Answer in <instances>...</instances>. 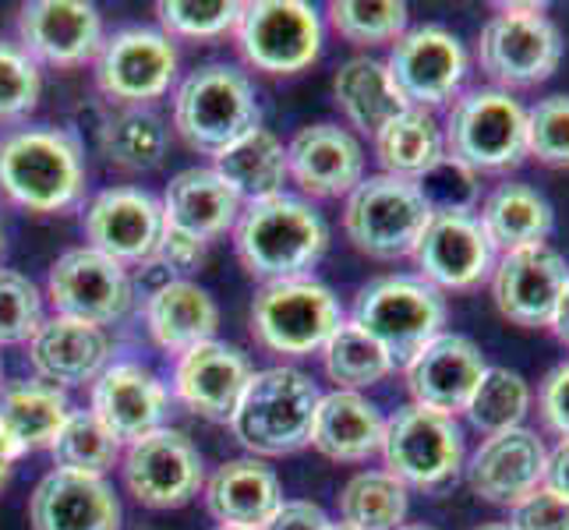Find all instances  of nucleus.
Masks as SVG:
<instances>
[{"label":"nucleus","instance_id":"f257e3e1","mask_svg":"<svg viewBox=\"0 0 569 530\" xmlns=\"http://www.w3.org/2000/svg\"><path fill=\"white\" fill-rule=\"evenodd\" d=\"M326 220L308 202L290 199V194L251 202L233 227V248H238L241 266L266 283L301 280L326 254Z\"/></svg>","mask_w":569,"mask_h":530},{"label":"nucleus","instance_id":"f03ea898","mask_svg":"<svg viewBox=\"0 0 569 530\" xmlns=\"http://www.w3.org/2000/svg\"><path fill=\"white\" fill-rule=\"evenodd\" d=\"M86 191L78 139L61 128H26L0 139V194L29 212L71 209Z\"/></svg>","mask_w":569,"mask_h":530},{"label":"nucleus","instance_id":"7ed1b4c3","mask_svg":"<svg viewBox=\"0 0 569 530\" xmlns=\"http://www.w3.org/2000/svg\"><path fill=\"white\" fill-rule=\"evenodd\" d=\"M322 392L298 368L251 371L230 428L254 457H287L311 446Z\"/></svg>","mask_w":569,"mask_h":530},{"label":"nucleus","instance_id":"20e7f679","mask_svg":"<svg viewBox=\"0 0 569 530\" xmlns=\"http://www.w3.org/2000/svg\"><path fill=\"white\" fill-rule=\"evenodd\" d=\"M254 89L238 68L206 64L191 71L173 96V128L194 149L216 156L248 131L262 128Z\"/></svg>","mask_w":569,"mask_h":530},{"label":"nucleus","instance_id":"39448f33","mask_svg":"<svg viewBox=\"0 0 569 530\" xmlns=\"http://www.w3.org/2000/svg\"><path fill=\"white\" fill-rule=\"evenodd\" d=\"M350 322H358L392 364L407 368L442 332L446 301L421 277H379L358 290Z\"/></svg>","mask_w":569,"mask_h":530},{"label":"nucleus","instance_id":"423d86ee","mask_svg":"<svg viewBox=\"0 0 569 530\" xmlns=\"http://www.w3.org/2000/svg\"><path fill=\"white\" fill-rule=\"evenodd\" d=\"M446 156L475 173H502L527 160V107L513 92L470 89L446 117Z\"/></svg>","mask_w":569,"mask_h":530},{"label":"nucleus","instance_id":"0eeeda50","mask_svg":"<svg viewBox=\"0 0 569 530\" xmlns=\"http://www.w3.org/2000/svg\"><path fill=\"white\" fill-rule=\"evenodd\" d=\"M562 32L545 4H499L478 39V64L496 89H531L556 74L562 61Z\"/></svg>","mask_w":569,"mask_h":530},{"label":"nucleus","instance_id":"6e6552de","mask_svg":"<svg viewBox=\"0 0 569 530\" xmlns=\"http://www.w3.org/2000/svg\"><path fill=\"white\" fill-rule=\"evenodd\" d=\"M431 223V209L415 181L400 177H365V181L347 194L343 230L368 259H403L415 254L425 227Z\"/></svg>","mask_w":569,"mask_h":530},{"label":"nucleus","instance_id":"1a4fd4ad","mask_svg":"<svg viewBox=\"0 0 569 530\" xmlns=\"http://www.w3.org/2000/svg\"><path fill=\"white\" fill-rule=\"evenodd\" d=\"M343 322L337 293L316 280L266 283L251 301V337L259 347L287 358H308Z\"/></svg>","mask_w":569,"mask_h":530},{"label":"nucleus","instance_id":"9d476101","mask_svg":"<svg viewBox=\"0 0 569 530\" xmlns=\"http://www.w3.org/2000/svg\"><path fill=\"white\" fill-rule=\"evenodd\" d=\"M379 453L400 484L436 492L463 470V428L439 410L407 403L386 421Z\"/></svg>","mask_w":569,"mask_h":530},{"label":"nucleus","instance_id":"9b49d317","mask_svg":"<svg viewBox=\"0 0 569 530\" xmlns=\"http://www.w3.org/2000/svg\"><path fill=\"white\" fill-rule=\"evenodd\" d=\"M238 47L251 68L266 74H298L316 64L322 50V22L305 0H254L241 4Z\"/></svg>","mask_w":569,"mask_h":530},{"label":"nucleus","instance_id":"f8f14e48","mask_svg":"<svg viewBox=\"0 0 569 530\" xmlns=\"http://www.w3.org/2000/svg\"><path fill=\"white\" fill-rule=\"evenodd\" d=\"M386 68L410 107L431 110L457 100L470 61L457 32L446 26H418L392 43Z\"/></svg>","mask_w":569,"mask_h":530},{"label":"nucleus","instance_id":"ddd939ff","mask_svg":"<svg viewBox=\"0 0 569 530\" xmlns=\"http://www.w3.org/2000/svg\"><path fill=\"white\" fill-rule=\"evenodd\" d=\"M178 74V50L167 32L131 26L103 39L96 53V86L128 107L160 100Z\"/></svg>","mask_w":569,"mask_h":530},{"label":"nucleus","instance_id":"4468645a","mask_svg":"<svg viewBox=\"0 0 569 530\" xmlns=\"http://www.w3.org/2000/svg\"><path fill=\"white\" fill-rule=\"evenodd\" d=\"M124 484L149 509H181L202 492L206 463L184 431L160 428L128 446Z\"/></svg>","mask_w":569,"mask_h":530},{"label":"nucleus","instance_id":"2eb2a0df","mask_svg":"<svg viewBox=\"0 0 569 530\" xmlns=\"http://www.w3.org/2000/svg\"><path fill=\"white\" fill-rule=\"evenodd\" d=\"M47 293L57 316L110 326L131 308V277L121 262L96 248H71L53 262Z\"/></svg>","mask_w":569,"mask_h":530},{"label":"nucleus","instance_id":"dca6fc26","mask_svg":"<svg viewBox=\"0 0 569 530\" xmlns=\"http://www.w3.org/2000/svg\"><path fill=\"white\" fill-rule=\"evenodd\" d=\"M421 280L442 290H475L496 269V244L488 241L478 216L439 212L431 216L415 248Z\"/></svg>","mask_w":569,"mask_h":530},{"label":"nucleus","instance_id":"f3484780","mask_svg":"<svg viewBox=\"0 0 569 530\" xmlns=\"http://www.w3.org/2000/svg\"><path fill=\"white\" fill-rule=\"evenodd\" d=\"M569 283V266L552 244H531L506 251L492 269V298L502 319L520 329L548 326L562 287Z\"/></svg>","mask_w":569,"mask_h":530},{"label":"nucleus","instance_id":"a211bd4d","mask_svg":"<svg viewBox=\"0 0 569 530\" xmlns=\"http://www.w3.org/2000/svg\"><path fill=\"white\" fill-rule=\"evenodd\" d=\"M467 484L478 499L492 506H517L545 484L548 446L531 428H509L485 436L475 457L467 460Z\"/></svg>","mask_w":569,"mask_h":530},{"label":"nucleus","instance_id":"6ab92c4d","mask_svg":"<svg viewBox=\"0 0 569 530\" xmlns=\"http://www.w3.org/2000/svg\"><path fill=\"white\" fill-rule=\"evenodd\" d=\"M86 238L121 266L149 262L163 238V202L139 188H107L86 209Z\"/></svg>","mask_w":569,"mask_h":530},{"label":"nucleus","instance_id":"aec40b11","mask_svg":"<svg viewBox=\"0 0 569 530\" xmlns=\"http://www.w3.org/2000/svg\"><path fill=\"white\" fill-rule=\"evenodd\" d=\"M22 50L32 61L74 68L103 47V18L86 0H32L18 14Z\"/></svg>","mask_w":569,"mask_h":530},{"label":"nucleus","instance_id":"412c9836","mask_svg":"<svg viewBox=\"0 0 569 530\" xmlns=\"http://www.w3.org/2000/svg\"><path fill=\"white\" fill-rule=\"evenodd\" d=\"M485 371H488V361L481 347L470 337L442 329L439 337L407 364V389L418 407L457 418L467 410Z\"/></svg>","mask_w":569,"mask_h":530},{"label":"nucleus","instance_id":"4be33fe9","mask_svg":"<svg viewBox=\"0 0 569 530\" xmlns=\"http://www.w3.org/2000/svg\"><path fill=\"white\" fill-rule=\"evenodd\" d=\"M248 379H251V364L244 353L230 343L209 340L178 358L173 392H178V400L191 414L216 424H230L233 410H238L244 397Z\"/></svg>","mask_w":569,"mask_h":530},{"label":"nucleus","instance_id":"5701e85b","mask_svg":"<svg viewBox=\"0 0 569 530\" xmlns=\"http://www.w3.org/2000/svg\"><path fill=\"white\" fill-rule=\"evenodd\" d=\"M92 414L121 446H134L163 428L167 389L142 364H107L103 376L92 382Z\"/></svg>","mask_w":569,"mask_h":530},{"label":"nucleus","instance_id":"b1692460","mask_svg":"<svg viewBox=\"0 0 569 530\" xmlns=\"http://www.w3.org/2000/svg\"><path fill=\"white\" fill-rule=\"evenodd\" d=\"M287 170L316 199H340L365 181V149L340 124H311L287 146Z\"/></svg>","mask_w":569,"mask_h":530},{"label":"nucleus","instance_id":"393cba45","mask_svg":"<svg viewBox=\"0 0 569 530\" xmlns=\"http://www.w3.org/2000/svg\"><path fill=\"white\" fill-rule=\"evenodd\" d=\"M32 530H121V502L107 478L50 470L29 499Z\"/></svg>","mask_w":569,"mask_h":530},{"label":"nucleus","instance_id":"a878e982","mask_svg":"<svg viewBox=\"0 0 569 530\" xmlns=\"http://www.w3.org/2000/svg\"><path fill=\"white\" fill-rule=\"evenodd\" d=\"M29 358L39 379L53 386H86L103 376L107 358H110V340L103 326H92L82 319L53 316L39 322V329L29 340Z\"/></svg>","mask_w":569,"mask_h":530},{"label":"nucleus","instance_id":"bb28decb","mask_svg":"<svg viewBox=\"0 0 569 530\" xmlns=\"http://www.w3.org/2000/svg\"><path fill=\"white\" fill-rule=\"evenodd\" d=\"M283 502L280 478L254 457L223 463L206 481V506L220 527L262 530Z\"/></svg>","mask_w":569,"mask_h":530},{"label":"nucleus","instance_id":"cd10ccee","mask_svg":"<svg viewBox=\"0 0 569 530\" xmlns=\"http://www.w3.org/2000/svg\"><path fill=\"white\" fill-rule=\"evenodd\" d=\"M241 216V199L212 167L181 170L163 194V223L199 241L227 233Z\"/></svg>","mask_w":569,"mask_h":530},{"label":"nucleus","instance_id":"c85d7f7f","mask_svg":"<svg viewBox=\"0 0 569 530\" xmlns=\"http://www.w3.org/2000/svg\"><path fill=\"white\" fill-rule=\"evenodd\" d=\"M386 418L376 403H368L361 392L332 389L319 400L316 428H311V446L322 457L337 463H365L382 449Z\"/></svg>","mask_w":569,"mask_h":530},{"label":"nucleus","instance_id":"c756f323","mask_svg":"<svg viewBox=\"0 0 569 530\" xmlns=\"http://www.w3.org/2000/svg\"><path fill=\"white\" fill-rule=\"evenodd\" d=\"M146 322L152 340L170 353H188L191 347L209 343L220 329V308L191 280H167L146 301Z\"/></svg>","mask_w":569,"mask_h":530},{"label":"nucleus","instance_id":"7c9ffc66","mask_svg":"<svg viewBox=\"0 0 569 530\" xmlns=\"http://www.w3.org/2000/svg\"><path fill=\"white\" fill-rule=\"evenodd\" d=\"M68 414V392L47 379L14 382L0 392V436L18 449V457L50 449Z\"/></svg>","mask_w":569,"mask_h":530},{"label":"nucleus","instance_id":"2f4dec72","mask_svg":"<svg viewBox=\"0 0 569 530\" xmlns=\"http://www.w3.org/2000/svg\"><path fill=\"white\" fill-rule=\"evenodd\" d=\"M481 227L496 251H517L531 244H548V233L556 230V212L541 191L531 184L506 181L481 199Z\"/></svg>","mask_w":569,"mask_h":530},{"label":"nucleus","instance_id":"473e14b6","mask_svg":"<svg viewBox=\"0 0 569 530\" xmlns=\"http://www.w3.org/2000/svg\"><path fill=\"white\" fill-rule=\"evenodd\" d=\"M212 170L238 191L241 202H266L283 194L287 170V146L266 128L248 131L244 139L227 146L223 152L212 156Z\"/></svg>","mask_w":569,"mask_h":530},{"label":"nucleus","instance_id":"72a5a7b5","mask_svg":"<svg viewBox=\"0 0 569 530\" xmlns=\"http://www.w3.org/2000/svg\"><path fill=\"white\" fill-rule=\"evenodd\" d=\"M332 92H337V107L343 110L347 121L358 131L371 134V139H376L392 117L410 107L400 96L397 82L389 78L386 61H371V57H355V61H347L337 71Z\"/></svg>","mask_w":569,"mask_h":530},{"label":"nucleus","instance_id":"f704fd0d","mask_svg":"<svg viewBox=\"0 0 569 530\" xmlns=\"http://www.w3.org/2000/svg\"><path fill=\"white\" fill-rule=\"evenodd\" d=\"M376 152L389 177L421 181L446 156V134L431 110L407 107L376 134Z\"/></svg>","mask_w":569,"mask_h":530},{"label":"nucleus","instance_id":"c9c22d12","mask_svg":"<svg viewBox=\"0 0 569 530\" xmlns=\"http://www.w3.org/2000/svg\"><path fill=\"white\" fill-rule=\"evenodd\" d=\"M410 496L389 470H361L340 492V523L355 530H397L407 520Z\"/></svg>","mask_w":569,"mask_h":530},{"label":"nucleus","instance_id":"e433bc0d","mask_svg":"<svg viewBox=\"0 0 569 530\" xmlns=\"http://www.w3.org/2000/svg\"><path fill=\"white\" fill-rule=\"evenodd\" d=\"M57 470H71V474H92L103 478L107 470L121 460L124 446L117 442L107 424L92 414V410H71L68 421L57 431L50 446Z\"/></svg>","mask_w":569,"mask_h":530},{"label":"nucleus","instance_id":"4c0bfd02","mask_svg":"<svg viewBox=\"0 0 569 530\" xmlns=\"http://www.w3.org/2000/svg\"><path fill=\"white\" fill-rule=\"evenodd\" d=\"M322 361H326L329 379L337 382L340 389H350V392L382 382L389 371L397 368L389 353L376 340H371L358 322H350V319H343L337 326V332L326 340Z\"/></svg>","mask_w":569,"mask_h":530},{"label":"nucleus","instance_id":"58836bf2","mask_svg":"<svg viewBox=\"0 0 569 530\" xmlns=\"http://www.w3.org/2000/svg\"><path fill=\"white\" fill-rule=\"evenodd\" d=\"M531 400H535L531 386H527L520 371L488 364V371L481 376L463 414L478 431H485V436H499V431L523 424L527 410H531Z\"/></svg>","mask_w":569,"mask_h":530},{"label":"nucleus","instance_id":"ea45409f","mask_svg":"<svg viewBox=\"0 0 569 530\" xmlns=\"http://www.w3.org/2000/svg\"><path fill=\"white\" fill-rule=\"evenodd\" d=\"M167 149V128L156 113L128 107L103 124V156L121 170H152L160 167Z\"/></svg>","mask_w":569,"mask_h":530},{"label":"nucleus","instance_id":"a19ab883","mask_svg":"<svg viewBox=\"0 0 569 530\" xmlns=\"http://www.w3.org/2000/svg\"><path fill=\"white\" fill-rule=\"evenodd\" d=\"M410 11L400 0H332L329 26L340 39L355 47L397 43L407 32Z\"/></svg>","mask_w":569,"mask_h":530},{"label":"nucleus","instance_id":"79ce46f5","mask_svg":"<svg viewBox=\"0 0 569 530\" xmlns=\"http://www.w3.org/2000/svg\"><path fill=\"white\" fill-rule=\"evenodd\" d=\"M156 14H160L167 36L216 39L238 29L241 4H233V0H160Z\"/></svg>","mask_w":569,"mask_h":530},{"label":"nucleus","instance_id":"37998d69","mask_svg":"<svg viewBox=\"0 0 569 530\" xmlns=\"http://www.w3.org/2000/svg\"><path fill=\"white\" fill-rule=\"evenodd\" d=\"M470 167H463L453 156H442V160L431 167L418 184V191L425 194V202L431 209V216L439 212H460V216H475L481 206V184Z\"/></svg>","mask_w":569,"mask_h":530},{"label":"nucleus","instance_id":"c03bdc74","mask_svg":"<svg viewBox=\"0 0 569 530\" xmlns=\"http://www.w3.org/2000/svg\"><path fill=\"white\" fill-rule=\"evenodd\" d=\"M527 156L545 167L569 170V96H545L527 110Z\"/></svg>","mask_w":569,"mask_h":530},{"label":"nucleus","instance_id":"a18cd8bd","mask_svg":"<svg viewBox=\"0 0 569 530\" xmlns=\"http://www.w3.org/2000/svg\"><path fill=\"white\" fill-rule=\"evenodd\" d=\"M43 322V301L29 277L0 269V343H26Z\"/></svg>","mask_w":569,"mask_h":530},{"label":"nucleus","instance_id":"49530a36","mask_svg":"<svg viewBox=\"0 0 569 530\" xmlns=\"http://www.w3.org/2000/svg\"><path fill=\"white\" fill-rule=\"evenodd\" d=\"M39 68L22 47L0 43V121H14L39 100Z\"/></svg>","mask_w":569,"mask_h":530},{"label":"nucleus","instance_id":"de8ad7c7","mask_svg":"<svg viewBox=\"0 0 569 530\" xmlns=\"http://www.w3.org/2000/svg\"><path fill=\"white\" fill-rule=\"evenodd\" d=\"M509 530H569V499L541 484L538 492L509 506Z\"/></svg>","mask_w":569,"mask_h":530},{"label":"nucleus","instance_id":"09e8293b","mask_svg":"<svg viewBox=\"0 0 569 530\" xmlns=\"http://www.w3.org/2000/svg\"><path fill=\"white\" fill-rule=\"evenodd\" d=\"M538 410L541 421L556 431L559 439H569V361L552 368L541 382L538 392Z\"/></svg>","mask_w":569,"mask_h":530},{"label":"nucleus","instance_id":"8fccbe9b","mask_svg":"<svg viewBox=\"0 0 569 530\" xmlns=\"http://www.w3.org/2000/svg\"><path fill=\"white\" fill-rule=\"evenodd\" d=\"M156 259L167 262L170 269H178V272H191L206 259V241L163 223V238H160V248H156Z\"/></svg>","mask_w":569,"mask_h":530},{"label":"nucleus","instance_id":"3c124183","mask_svg":"<svg viewBox=\"0 0 569 530\" xmlns=\"http://www.w3.org/2000/svg\"><path fill=\"white\" fill-rule=\"evenodd\" d=\"M329 523L332 520L326 517V509L319 502L290 499V502H280V509L269 517L262 530H326Z\"/></svg>","mask_w":569,"mask_h":530},{"label":"nucleus","instance_id":"603ef678","mask_svg":"<svg viewBox=\"0 0 569 530\" xmlns=\"http://www.w3.org/2000/svg\"><path fill=\"white\" fill-rule=\"evenodd\" d=\"M545 484H548V488H556L559 496L569 499V439H559L552 449H548Z\"/></svg>","mask_w":569,"mask_h":530},{"label":"nucleus","instance_id":"864d4df0","mask_svg":"<svg viewBox=\"0 0 569 530\" xmlns=\"http://www.w3.org/2000/svg\"><path fill=\"white\" fill-rule=\"evenodd\" d=\"M548 329H552V332H556V340L569 350V283H566L562 293H559L552 319H548Z\"/></svg>","mask_w":569,"mask_h":530},{"label":"nucleus","instance_id":"5fc2aeb1","mask_svg":"<svg viewBox=\"0 0 569 530\" xmlns=\"http://www.w3.org/2000/svg\"><path fill=\"white\" fill-rule=\"evenodd\" d=\"M14 460H18V449L0 436V488L11 481V470H14Z\"/></svg>","mask_w":569,"mask_h":530},{"label":"nucleus","instance_id":"6e6d98bb","mask_svg":"<svg viewBox=\"0 0 569 530\" xmlns=\"http://www.w3.org/2000/svg\"><path fill=\"white\" fill-rule=\"evenodd\" d=\"M397 530H436V527H428V523H403V527H397Z\"/></svg>","mask_w":569,"mask_h":530},{"label":"nucleus","instance_id":"4d7b16f0","mask_svg":"<svg viewBox=\"0 0 569 530\" xmlns=\"http://www.w3.org/2000/svg\"><path fill=\"white\" fill-rule=\"evenodd\" d=\"M478 530H509V523H481Z\"/></svg>","mask_w":569,"mask_h":530},{"label":"nucleus","instance_id":"13d9d810","mask_svg":"<svg viewBox=\"0 0 569 530\" xmlns=\"http://www.w3.org/2000/svg\"><path fill=\"white\" fill-rule=\"evenodd\" d=\"M326 530H355V527H347V523H329Z\"/></svg>","mask_w":569,"mask_h":530},{"label":"nucleus","instance_id":"bf43d9fd","mask_svg":"<svg viewBox=\"0 0 569 530\" xmlns=\"http://www.w3.org/2000/svg\"><path fill=\"white\" fill-rule=\"evenodd\" d=\"M0 251H4V230H0Z\"/></svg>","mask_w":569,"mask_h":530},{"label":"nucleus","instance_id":"052dcab7","mask_svg":"<svg viewBox=\"0 0 569 530\" xmlns=\"http://www.w3.org/2000/svg\"><path fill=\"white\" fill-rule=\"evenodd\" d=\"M216 530H238V527H216Z\"/></svg>","mask_w":569,"mask_h":530},{"label":"nucleus","instance_id":"680f3d73","mask_svg":"<svg viewBox=\"0 0 569 530\" xmlns=\"http://www.w3.org/2000/svg\"><path fill=\"white\" fill-rule=\"evenodd\" d=\"M0 376H4V364H0Z\"/></svg>","mask_w":569,"mask_h":530}]
</instances>
